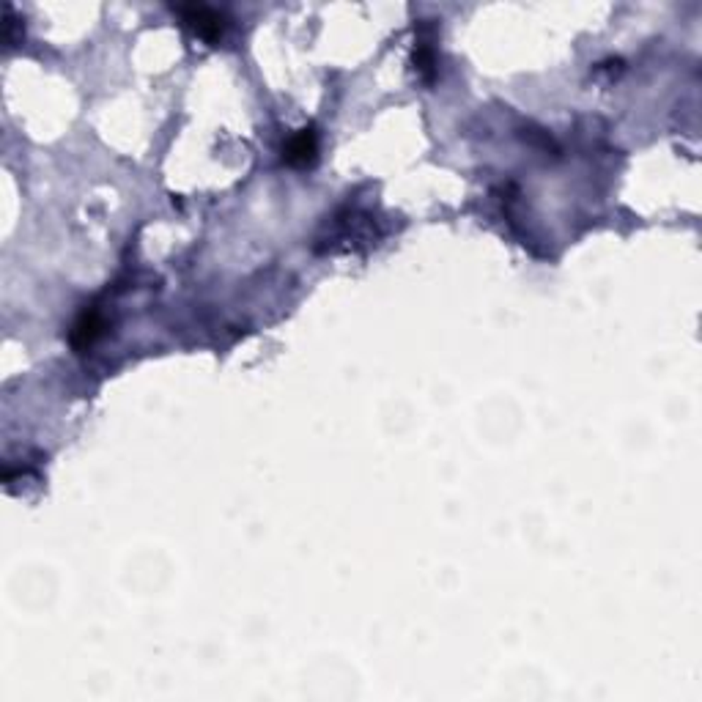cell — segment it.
<instances>
[{
  "mask_svg": "<svg viewBox=\"0 0 702 702\" xmlns=\"http://www.w3.org/2000/svg\"><path fill=\"white\" fill-rule=\"evenodd\" d=\"M176 14L192 27L195 34L201 39H209L214 42L217 36H222V14L212 12L209 6H176Z\"/></svg>",
  "mask_w": 702,
  "mask_h": 702,
  "instance_id": "6da1fadb",
  "label": "cell"
},
{
  "mask_svg": "<svg viewBox=\"0 0 702 702\" xmlns=\"http://www.w3.org/2000/svg\"><path fill=\"white\" fill-rule=\"evenodd\" d=\"M319 154V140H316V132L313 129H302L297 132L291 140H289V146H286V162L294 165V167H305V165H311Z\"/></svg>",
  "mask_w": 702,
  "mask_h": 702,
  "instance_id": "7a4b0ae2",
  "label": "cell"
},
{
  "mask_svg": "<svg viewBox=\"0 0 702 702\" xmlns=\"http://www.w3.org/2000/svg\"><path fill=\"white\" fill-rule=\"evenodd\" d=\"M102 327H104L102 316H99L96 311H86V313L80 316V321L74 324V329H72V346H74V349H86V346H91V343L99 338Z\"/></svg>",
  "mask_w": 702,
  "mask_h": 702,
  "instance_id": "3957f363",
  "label": "cell"
}]
</instances>
